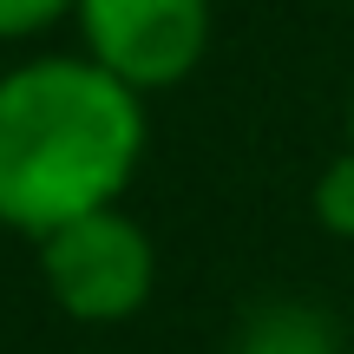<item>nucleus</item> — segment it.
Here are the masks:
<instances>
[{
    "label": "nucleus",
    "mask_w": 354,
    "mask_h": 354,
    "mask_svg": "<svg viewBox=\"0 0 354 354\" xmlns=\"http://www.w3.org/2000/svg\"><path fill=\"white\" fill-rule=\"evenodd\" d=\"M145 158V92L99 59H26L0 79V223L20 236L118 203Z\"/></svg>",
    "instance_id": "f257e3e1"
},
{
    "label": "nucleus",
    "mask_w": 354,
    "mask_h": 354,
    "mask_svg": "<svg viewBox=\"0 0 354 354\" xmlns=\"http://www.w3.org/2000/svg\"><path fill=\"white\" fill-rule=\"evenodd\" d=\"M39 282L59 302V315L112 328L151 302L158 250L118 203H105V210H86L39 236Z\"/></svg>",
    "instance_id": "f03ea898"
},
{
    "label": "nucleus",
    "mask_w": 354,
    "mask_h": 354,
    "mask_svg": "<svg viewBox=\"0 0 354 354\" xmlns=\"http://www.w3.org/2000/svg\"><path fill=\"white\" fill-rule=\"evenodd\" d=\"M86 59H99L131 92H171L210 53V0H79Z\"/></svg>",
    "instance_id": "7ed1b4c3"
},
{
    "label": "nucleus",
    "mask_w": 354,
    "mask_h": 354,
    "mask_svg": "<svg viewBox=\"0 0 354 354\" xmlns=\"http://www.w3.org/2000/svg\"><path fill=\"white\" fill-rule=\"evenodd\" d=\"M230 354H335V328L315 308L276 302V308H256V315L243 322V335H236Z\"/></svg>",
    "instance_id": "20e7f679"
},
{
    "label": "nucleus",
    "mask_w": 354,
    "mask_h": 354,
    "mask_svg": "<svg viewBox=\"0 0 354 354\" xmlns=\"http://www.w3.org/2000/svg\"><path fill=\"white\" fill-rule=\"evenodd\" d=\"M315 223L328 230V236L354 243V145L315 177Z\"/></svg>",
    "instance_id": "39448f33"
},
{
    "label": "nucleus",
    "mask_w": 354,
    "mask_h": 354,
    "mask_svg": "<svg viewBox=\"0 0 354 354\" xmlns=\"http://www.w3.org/2000/svg\"><path fill=\"white\" fill-rule=\"evenodd\" d=\"M79 0H0V39H26L39 26H53L59 13H73Z\"/></svg>",
    "instance_id": "423d86ee"
},
{
    "label": "nucleus",
    "mask_w": 354,
    "mask_h": 354,
    "mask_svg": "<svg viewBox=\"0 0 354 354\" xmlns=\"http://www.w3.org/2000/svg\"><path fill=\"white\" fill-rule=\"evenodd\" d=\"M348 145H354V105H348Z\"/></svg>",
    "instance_id": "0eeeda50"
}]
</instances>
